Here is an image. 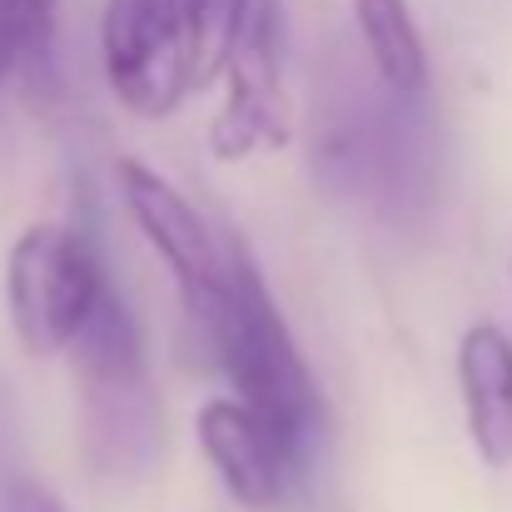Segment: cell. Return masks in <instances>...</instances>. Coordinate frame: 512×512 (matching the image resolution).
<instances>
[{
  "label": "cell",
  "mask_w": 512,
  "mask_h": 512,
  "mask_svg": "<svg viewBox=\"0 0 512 512\" xmlns=\"http://www.w3.org/2000/svg\"><path fill=\"white\" fill-rule=\"evenodd\" d=\"M199 324L234 383V403H244L254 418H264L304 458V448L314 443V433L324 423V398H319V383L289 334L264 274L254 269V259L244 254L239 239H229L224 294L214 299V309Z\"/></svg>",
  "instance_id": "1"
},
{
  "label": "cell",
  "mask_w": 512,
  "mask_h": 512,
  "mask_svg": "<svg viewBox=\"0 0 512 512\" xmlns=\"http://www.w3.org/2000/svg\"><path fill=\"white\" fill-rule=\"evenodd\" d=\"M314 165L334 194L373 199L388 214H413L428 179L423 120L408 110L403 95L363 100L334 90L314 125Z\"/></svg>",
  "instance_id": "2"
},
{
  "label": "cell",
  "mask_w": 512,
  "mask_h": 512,
  "mask_svg": "<svg viewBox=\"0 0 512 512\" xmlns=\"http://www.w3.org/2000/svg\"><path fill=\"white\" fill-rule=\"evenodd\" d=\"M95 249L65 224H35L15 239L5 264V304L25 353L55 358L80 339L90 309L105 294Z\"/></svg>",
  "instance_id": "3"
},
{
  "label": "cell",
  "mask_w": 512,
  "mask_h": 512,
  "mask_svg": "<svg viewBox=\"0 0 512 512\" xmlns=\"http://www.w3.org/2000/svg\"><path fill=\"white\" fill-rule=\"evenodd\" d=\"M100 55L115 100L160 120L194 85V25L184 0H110L100 20Z\"/></svg>",
  "instance_id": "4"
},
{
  "label": "cell",
  "mask_w": 512,
  "mask_h": 512,
  "mask_svg": "<svg viewBox=\"0 0 512 512\" xmlns=\"http://www.w3.org/2000/svg\"><path fill=\"white\" fill-rule=\"evenodd\" d=\"M229 95L209 130L214 160H254L284 150L294 135V110L284 90V15L279 0H249L244 25L229 45Z\"/></svg>",
  "instance_id": "5"
},
{
  "label": "cell",
  "mask_w": 512,
  "mask_h": 512,
  "mask_svg": "<svg viewBox=\"0 0 512 512\" xmlns=\"http://www.w3.org/2000/svg\"><path fill=\"white\" fill-rule=\"evenodd\" d=\"M120 194H125L140 234L165 259L189 314L204 319L214 309V299L224 294V279H229V234H214V224L174 189L170 179L150 165H140V160L120 165Z\"/></svg>",
  "instance_id": "6"
},
{
  "label": "cell",
  "mask_w": 512,
  "mask_h": 512,
  "mask_svg": "<svg viewBox=\"0 0 512 512\" xmlns=\"http://www.w3.org/2000/svg\"><path fill=\"white\" fill-rule=\"evenodd\" d=\"M194 433H199V448H204L209 468L219 473L224 493L239 508L264 512L289 493L294 468H299V453L264 418H254L244 403L209 398L199 408V418H194Z\"/></svg>",
  "instance_id": "7"
},
{
  "label": "cell",
  "mask_w": 512,
  "mask_h": 512,
  "mask_svg": "<svg viewBox=\"0 0 512 512\" xmlns=\"http://www.w3.org/2000/svg\"><path fill=\"white\" fill-rule=\"evenodd\" d=\"M165 443L150 378L140 383H85V448L100 473L140 478Z\"/></svg>",
  "instance_id": "8"
},
{
  "label": "cell",
  "mask_w": 512,
  "mask_h": 512,
  "mask_svg": "<svg viewBox=\"0 0 512 512\" xmlns=\"http://www.w3.org/2000/svg\"><path fill=\"white\" fill-rule=\"evenodd\" d=\"M458 388L468 433L488 468L512 463V339L498 324H473L458 343Z\"/></svg>",
  "instance_id": "9"
},
{
  "label": "cell",
  "mask_w": 512,
  "mask_h": 512,
  "mask_svg": "<svg viewBox=\"0 0 512 512\" xmlns=\"http://www.w3.org/2000/svg\"><path fill=\"white\" fill-rule=\"evenodd\" d=\"M353 20H358L373 80L388 95L413 100L428 85V50H423L408 0H353Z\"/></svg>",
  "instance_id": "10"
},
{
  "label": "cell",
  "mask_w": 512,
  "mask_h": 512,
  "mask_svg": "<svg viewBox=\"0 0 512 512\" xmlns=\"http://www.w3.org/2000/svg\"><path fill=\"white\" fill-rule=\"evenodd\" d=\"M70 348H75V363H80V383H140L145 378L140 324L115 289L100 294V304L90 309L80 339Z\"/></svg>",
  "instance_id": "11"
},
{
  "label": "cell",
  "mask_w": 512,
  "mask_h": 512,
  "mask_svg": "<svg viewBox=\"0 0 512 512\" xmlns=\"http://www.w3.org/2000/svg\"><path fill=\"white\" fill-rule=\"evenodd\" d=\"M55 5L60 0H0V80L30 60H45Z\"/></svg>",
  "instance_id": "12"
},
{
  "label": "cell",
  "mask_w": 512,
  "mask_h": 512,
  "mask_svg": "<svg viewBox=\"0 0 512 512\" xmlns=\"http://www.w3.org/2000/svg\"><path fill=\"white\" fill-rule=\"evenodd\" d=\"M184 10H189V25H194V85H199V80L224 70L249 0H184Z\"/></svg>",
  "instance_id": "13"
},
{
  "label": "cell",
  "mask_w": 512,
  "mask_h": 512,
  "mask_svg": "<svg viewBox=\"0 0 512 512\" xmlns=\"http://www.w3.org/2000/svg\"><path fill=\"white\" fill-rule=\"evenodd\" d=\"M0 512H65V503L35 478H10L0 493Z\"/></svg>",
  "instance_id": "14"
}]
</instances>
